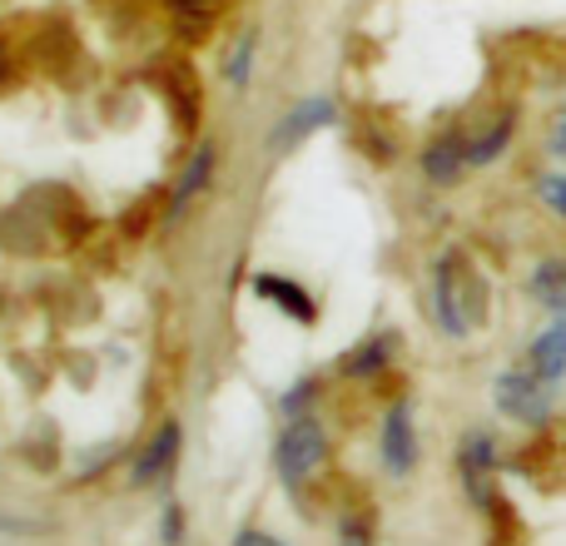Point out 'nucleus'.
<instances>
[{
    "label": "nucleus",
    "mask_w": 566,
    "mask_h": 546,
    "mask_svg": "<svg viewBox=\"0 0 566 546\" xmlns=\"http://www.w3.org/2000/svg\"><path fill=\"white\" fill-rule=\"evenodd\" d=\"M458 477L462 492L472 497V507H492V477H497V442L488 432H468L458 442Z\"/></svg>",
    "instance_id": "obj_5"
},
{
    "label": "nucleus",
    "mask_w": 566,
    "mask_h": 546,
    "mask_svg": "<svg viewBox=\"0 0 566 546\" xmlns=\"http://www.w3.org/2000/svg\"><path fill=\"white\" fill-rule=\"evenodd\" d=\"M547 149H552V155H557V159H562V165H566V109H562V115H557V119H552V135H547Z\"/></svg>",
    "instance_id": "obj_22"
},
{
    "label": "nucleus",
    "mask_w": 566,
    "mask_h": 546,
    "mask_svg": "<svg viewBox=\"0 0 566 546\" xmlns=\"http://www.w3.org/2000/svg\"><path fill=\"white\" fill-rule=\"evenodd\" d=\"M338 537H343V546H373V522L363 517V512H353V517H343Z\"/></svg>",
    "instance_id": "obj_18"
},
{
    "label": "nucleus",
    "mask_w": 566,
    "mask_h": 546,
    "mask_svg": "<svg viewBox=\"0 0 566 546\" xmlns=\"http://www.w3.org/2000/svg\"><path fill=\"white\" fill-rule=\"evenodd\" d=\"M159 532H165V546L185 542V512H179V502H169V507H165V522H159Z\"/></svg>",
    "instance_id": "obj_19"
},
{
    "label": "nucleus",
    "mask_w": 566,
    "mask_h": 546,
    "mask_svg": "<svg viewBox=\"0 0 566 546\" xmlns=\"http://www.w3.org/2000/svg\"><path fill=\"white\" fill-rule=\"evenodd\" d=\"M527 368L537 372V378H547V382H562L566 378V313H557V318H552L547 328L532 338Z\"/></svg>",
    "instance_id": "obj_12"
},
{
    "label": "nucleus",
    "mask_w": 566,
    "mask_h": 546,
    "mask_svg": "<svg viewBox=\"0 0 566 546\" xmlns=\"http://www.w3.org/2000/svg\"><path fill=\"white\" fill-rule=\"evenodd\" d=\"M214 10H219V0H175V15L179 20H214Z\"/></svg>",
    "instance_id": "obj_20"
},
{
    "label": "nucleus",
    "mask_w": 566,
    "mask_h": 546,
    "mask_svg": "<svg viewBox=\"0 0 566 546\" xmlns=\"http://www.w3.org/2000/svg\"><path fill=\"white\" fill-rule=\"evenodd\" d=\"M333 119H338V105H333V95H303L298 105H293L289 115L274 125V139H269V149H274V155H289L293 145L323 135Z\"/></svg>",
    "instance_id": "obj_8"
},
{
    "label": "nucleus",
    "mask_w": 566,
    "mask_h": 546,
    "mask_svg": "<svg viewBox=\"0 0 566 546\" xmlns=\"http://www.w3.org/2000/svg\"><path fill=\"white\" fill-rule=\"evenodd\" d=\"M532 303H542L547 313H566V254H547L527 279Z\"/></svg>",
    "instance_id": "obj_13"
},
{
    "label": "nucleus",
    "mask_w": 566,
    "mask_h": 546,
    "mask_svg": "<svg viewBox=\"0 0 566 546\" xmlns=\"http://www.w3.org/2000/svg\"><path fill=\"white\" fill-rule=\"evenodd\" d=\"M537 199L566 224V169H552V175L537 179Z\"/></svg>",
    "instance_id": "obj_17"
},
{
    "label": "nucleus",
    "mask_w": 566,
    "mask_h": 546,
    "mask_svg": "<svg viewBox=\"0 0 566 546\" xmlns=\"http://www.w3.org/2000/svg\"><path fill=\"white\" fill-rule=\"evenodd\" d=\"M492 402H497L502 418L522 422V428H547L552 418V382L522 363V368H502L492 382Z\"/></svg>",
    "instance_id": "obj_3"
},
{
    "label": "nucleus",
    "mask_w": 566,
    "mask_h": 546,
    "mask_svg": "<svg viewBox=\"0 0 566 546\" xmlns=\"http://www.w3.org/2000/svg\"><path fill=\"white\" fill-rule=\"evenodd\" d=\"M392 358H398V333H392V328H378V333H368L363 343H353V348L343 353V358H338V372H343V378L368 382V378H382V372L392 368Z\"/></svg>",
    "instance_id": "obj_9"
},
{
    "label": "nucleus",
    "mask_w": 566,
    "mask_h": 546,
    "mask_svg": "<svg viewBox=\"0 0 566 546\" xmlns=\"http://www.w3.org/2000/svg\"><path fill=\"white\" fill-rule=\"evenodd\" d=\"M234 546H289L283 537H274V532H259V527H244L234 537Z\"/></svg>",
    "instance_id": "obj_21"
},
{
    "label": "nucleus",
    "mask_w": 566,
    "mask_h": 546,
    "mask_svg": "<svg viewBox=\"0 0 566 546\" xmlns=\"http://www.w3.org/2000/svg\"><path fill=\"white\" fill-rule=\"evenodd\" d=\"M418 165H422V179H428V185L452 189L472 169V135L468 129H442V135L428 139Z\"/></svg>",
    "instance_id": "obj_6"
},
{
    "label": "nucleus",
    "mask_w": 566,
    "mask_h": 546,
    "mask_svg": "<svg viewBox=\"0 0 566 546\" xmlns=\"http://www.w3.org/2000/svg\"><path fill=\"white\" fill-rule=\"evenodd\" d=\"M179 448H185V432H179V422H159L155 438H149L145 448L135 452L129 482H135L139 492H145V487H165V482L175 477V468H179Z\"/></svg>",
    "instance_id": "obj_7"
},
{
    "label": "nucleus",
    "mask_w": 566,
    "mask_h": 546,
    "mask_svg": "<svg viewBox=\"0 0 566 546\" xmlns=\"http://www.w3.org/2000/svg\"><path fill=\"white\" fill-rule=\"evenodd\" d=\"M254 60H259V35H254V30H244V35L229 45V55H224V80H229V90H244L249 80H254Z\"/></svg>",
    "instance_id": "obj_15"
},
{
    "label": "nucleus",
    "mask_w": 566,
    "mask_h": 546,
    "mask_svg": "<svg viewBox=\"0 0 566 546\" xmlns=\"http://www.w3.org/2000/svg\"><path fill=\"white\" fill-rule=\"evenodd\" d=\"M378 458H382L388 477H412V468H418V418H412L408 398H392L388 412H382Z\"/></svg>",
    "instance_id": "obj_4"
},
{
    "label": "nucleus",
    "mask_w": 566,
    "mask_h": 546,
    "mask_svg": "<svg viewBox=\"0 0 566 546\" xmlns=\"http://www.w3.org/2000/svg\"><path fill=\"white\" fill-rule=\"evenodd\" d=\"M254 293L264 303H274V308H283L293 323H313L318 318V303H313V293L303 288V283L283 279V273H259L254 279Z\"/></svg>",
    "instance_id": "obj_11"
},
{
    "label": "nucleus",
    "mask_w": 566,
    "mask_h": 546,
    "mask_svg": "<svg viewBox=\"0 0 566 546\" xmlns=\"http://www.w3.org/2000/svg\"><path fill=\"white\" fill-rule=\"evenodd\" d=\"M432 318L448 338H472V328L488 318V283L462 249H442L432 264Z\"/></svg>",
    "instance_id": "obj_1"
},
{
    "label": "nucleus",
    "mask_w": 566,
    "mask_h": 546,
    "mask_svg": "<svg viewBox=\"0 0 566 546\" xmlns=\"http://www.w3.org/2000/svg\"><path fill=\"white\" fill-rule=\"evenodd\" d=\"M313 398H318V378H298L289 392H283L279 412L283 418H303V412H313Z\"/></svg>",
    "instance_id": "obj_16"
},
{
    "label": "nucleus",
    "mask_w": 566,
    "mask_h": 546,
    "mask_svg": "<svg viewBox=\"0 0 566 546\" xmlns=\"http://www.w3.org/2000/svg\"><path fill=\"white\" fill-rule=\"evenodd\" d=\"M214 169H219V149L214 145H199L195 155H189V165L179 169L175 189H169V204H165V219L175 224V219H185V209L195 204L199 195H205L209 185H214Z\"/></svg>",
    "instance_id": "obj_10"
},
{
    "label": "nucleus",
    "mask_w": 566,
    "mask_h": 546,
    "mask_svg": "<svg viewBox=\"0 0 566 546\" xmlns=\"http://www.w3.org/2000/svg\"><path fill=\"white\" fill-rule=\"evenodd\" d=\"M512 129H517V115H512V109L497 115V119H488L482 129H472V169H482V165H492V159L507 155Z\"/></svg>",
    "instance_id": "obj_14"
},
{
    "label": "nucleus",
    "mask_w": 566,
    "mask_h": 546,
    "mask_svg": "<svg viewBox=\"0 0 566 546\" xmlns=\"http://www.w3.org/2000/svg\"><path fill=\"white\" fill-rule=\"evenodd\" d=\"M328 468V428L313 412L303 418H283V432L274 442V472L289 492H303L318 472Z\"/></svg>",
    "instance_id": "obj_2"
}]
</instances>
